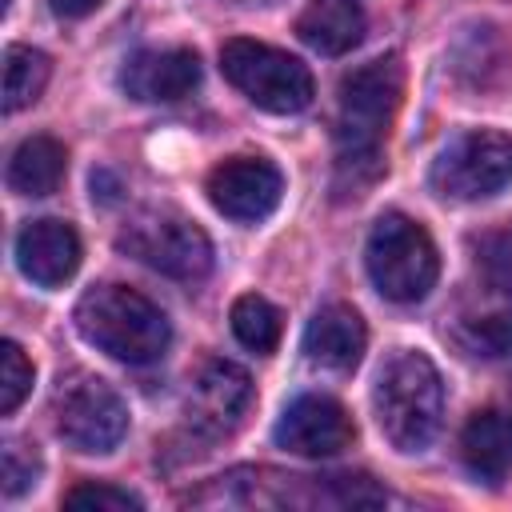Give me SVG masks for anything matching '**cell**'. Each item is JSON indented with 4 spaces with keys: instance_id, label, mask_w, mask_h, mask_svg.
I'll list each match as a JSON object with an SVG mask.
<instances>
[{
    "instance_id": "3",
    "label": "cell",
    "mask_w": 512,
    "mask_h": 512,
    "mask_svg": "<svg viewBox=\"0 0 512 512\" xmlns=\"http://www.w3.org/2000/svg\"><path fill=\"white\" fill-rule=\"evenodd\" d=\"M372 412L384 440L396 452H420L432 444L444 416V384L424 352H392L372 384Z\"/></svg>"
},
{
    "instance_id": "1",
    "label": "cell",
    "mask_w": 512,
    "mask_h": 512,
    "mask_svg": "<svg viewBox=\"0 0 512 512\" xmlns=\"http://www.w3.org/2000/svg\"><path fill=\"white\" fill-rule=\"evenodd\" d=\"M404 96V68L396 56H376L340 80L336 100V180L352 196L380 176V152Z\"/></svg>"
},
{
    "instance_id": "21",
    "label": "cell",
    "mask_w": 512,
    "mask_h": 512,
    "mask_svg": "<svg viewBox=\"0 0 512 512\" xmlns=\"http://www.w3.org/2000/svg\"><path fill=\"white\" fill-rule=\"evenodd\" d=\"M32 388V364L24 356V348L16 340H4L0 344V412L12 416L20 408V400L28 396Z\"/></svg>"
},
{
    "instance_id": "25",
    "label": "cell",
    "mask_w": 512,
    "mask_h": 512,
    "mask_svg": "<svg viewBox=\"0 0 512 512\" xmlns=\"http://www.w3.org/2000/svg\"><path fill=\"white\" fill-rule=\"evenodd\" d=\"M48 4H52L56 16H64V20H80V16L96 12L104 0H48Z\"/></svg>"
},
{
    "instance_id": "4",
    "label": "cell",
    "mask_w": 512,
    "mask_h": 512,
    "mask_svg": "<svg viewBox=\"0 0 512 512\" xmlns=\"http://www.w3.org/2000/svg\"><path fill=\"white\" fill-rule=\"evenodd\" d=\"M364 264L384 300L416 304L440 276V256L424 224L404 212H384L364 244Z\"/></svg>"
},
{
    "instance_id": "14",
    "label": "cell",
    "mask_w": 512,
    "mask_h": 512,
    "mask_svg": "<svg viewBox=\"0 0 512 512\" xmlns=\"http://www.w3.org/2000/svg\"><path fill=\"white\" fill-rule=\"evenodd\" d=\"M368 348V328L352 304H324L304 328V352L312 364L352 372Z\"/></svg>"
},
{
    "instance_id": "12",
    "label": "cell",
    "mask_w": 512,
    "mask_h": 512,
    "mask_svg": "<svg viewBox=\"0 0 512 512\" xmlns=\"http://www.w3.org/2000/svg\"><path fill=\"white\" fill-rule=\"evenodd\" d=\"M16 264L40 288H60L80 268V236L68 220L44 216L16 232Z\"/></svg>"
},
{
    "instance_id": "9",
    "label": "cell",
    "mask_w": 512,
    "mask_h": 512,
    "mask_svg": "<svg viewBox=\"0 0 512 512\" xmlns=\"http://www.w3.org/2000/svg\"><path fill=\"white\" fill-rule=\"evenodd\" d=\"M248 408H252V380H248V372L240 364L220 360V356H208L192 372L184 416H188V428L200 440H224V436H232L244 424Z\"/></svg>"
},
{
    "instance_id": "5",
    "label": "cell",
    "mask_w": 512,
    "mask_h": 512,
    "mask_svg": "<svg viewBox=\"0 0 512 512\" xmlns=\"http://www.w3.org/2000/svg\"><path fill=\"white\" fill-rule=\"evenodd\" d=\"M116 248L180 284H196L212 268V240L204 236L200 224H192L188 216H180L172 208L136 212L120 228Z\"/></svg>"
},
{
    "instance_id": "16",
    "label": "cell",
    "mask_w": 512,
    "mask_h": 512,
    "mask_svg": "<svg viewBox=\"0 0 512 512\" xmlns=\"http://www.w3.org/2000/svg\"><path fill=\"white\" fill-rule=\"evenodd\" d=\"M452 340L468 352V356H508L512 352V300L504 296V288L492 284L488 300L464 304L452 320Z\"/></svg>"
},
{
    "instance_id": "17",
    "label": "cell",
    "mask_w": 512,
    "mask_h": 512,
    "mask_svg": "<svg viewBox=\"0 0 512 512\" xmlns=\"http://www.w3.org/2000/svg\"><path fill=\"white\" fill-rule=\"evenodd\" d=\"M296 36L320 56H344L364 36L360 0H308L296 16Z\"/></svg>"
},
{
    "instance_id": "18",
    "label": "cell",
    "mask_w": 512,
    "mask_h": 512,
    "mask_svg": "<svg viewBox=\"0 0 512 512\" xmlns=\"http://www.w3.org/2000/svg\"><path fill=\"white\" fill-rule=\"evenodd\" d=\"M68 152L56 136H28L8 160V188L16 196H52L64 180Z\"/></svg>"
},
{
    "instance_id": "24",
    "label": "cell",
    "mask_w": 512,
    "mask_h": 512,
    "mask_svg": "<svg viewBox=\"0 0 512 512\" xmlns=\"http://www.w3.org/2000/svg\"><path fill=\"white\" fill-rule=\"evenodd\" d=\"M40 476V456L32 444L24 440H8L4 444V496L16 500L20 492H28Z\"/></svg>"
},
{
    "instance_id": "2",
    "label": "cell",
    "mask_w": 512,
    "mask_h": 512,
    "mask_svg": "<svg viewBox=\"0 0 512 512\" xmlns=\"http://www.w3.org/2000/svg\"><path fill=\"white\" fill-rule=\"evenodd\" d=\"M76 332L124 364H156L172 344V324L160 304L128 284L88 288L76 304Z\"/></svg>"
},
{
    "instance_id": "8",
    "label": "cell",
    "mask_w": 512,
    "mask_h": 512,
    "mask_svg": "<svg viewBox=\"0 0 512 512\" xmlns=\"http://www.w3.org/2000/svg\"><path fill=\"white\" fill-rule=\"evenodd\" d=\"M428 180L444 200H488L512 184V140L488 128L464 132L436 156Z\"/></svg>"
},
{
    "instance_id": "20",
    "label": "cell",
    "mask_w": 512,
    "mask_h": 512,
    "mask_svg": "<svg viewBox=\"0 0 512 512\" xmlns=\"http://www.w3.org/2000/svg\"><path fill=\"white\" fill-rule=\"evenodd\" d=\"M232 332H236V340H240L248 352L268 356V352H276V344H280V312H276L264 296L248 292V296H240V300L232 304Z\"/></svg>"
},
{
    "instance_id": "10",
    "label": "cell",
    "mask_w": 512,
    "mask_h": 512,
    "mask_svg": "<svg viewBox=\"0 0 512 512\" xmlns=\"http://www.w3.org/2000/svg\"><path fill=\"white\" fill-rule=\"evenodd\" d=\"M284 176L264 156H232L208 172V200L216 212L240 224H256L276 212Z\"/></svg>"
},
{
    "instance_id": "23",
    "label": "cell",
    "mask_w": 512,
    "mask_h": 512,
    "mask_svg": "<svg viewBox=\"0 0 512 512\" xmlns=\"http://www.w3.org/2000/svg\"><path fill=\"white\" fill-rule=\"evenodd\" d=\"M476 264L484 268L488 284L512 292V228L484 232V236L476 240Z\"/></svg>"
},
{
    "instance_id": "6",
    "label": "cell",
    "mask_w": 512,
    "mask_h": 512,
    "mask_svg": "<svg viewBox=\"0 0 512 512\" xmlns=\"http://www.w3.org/2000/svg\"><path fill=\"white\" fill-rule=\"evenodd\" d=\"M220 68L232 80V88H240L264 112L288 116V112L308 108L316 96L308 64H300L296 56H288L272 44H260V40H244V36L228 40L220 48Z\"/></svg>"
},
{
    "instance_id": "19",
    "label": "cell",
    "mask_w": 512,
    "mask_h": 512,
    "mask_svg": "<svg viewBox=\"0 0 512 512\" xmlns=\"http://www.w3.org/2000/svg\"><path fill=\"white\" fill-rule=\"evenodd\" d=\"M48 76H52V60L40 48L8 44L4 48V112H20L36 104Z\"/></svg>"
},
{
    "instance_id": "15",
    "label": "cell",
    "mask_w": 512,
    "mask_h": 512,
    "mask_svg": "<svg viewBox=\"0 0 512 512\" xmlns=\"http://www.w3.org/2000/svg\"><path fill=\"white\" fill-rule=\"evenodd\" d=\"M460 456L484 484H500L512 468V404L476 408L460 432Z\"/></svg>"
},
{
    "instance_id": "22",
    "label": "cell",
    "mask_w": 512,
    "mask_h": 512,
    "mask_svg": "<svg viewBox=\"0 0 512 512\" xmlns=\"http://www.w3.org/2000/svg\"><path fill=\"white\" fill-rule=\"evenodd\" d=\"M64 508H76V512H140L144 500L132 496L128 488H116V484H96V480H84L76 484L72 492H64Z\"/></svg>"
},
{
    "instance_id": "7",
    "label": "cell",
    "mask_w": 512,
    "mask_h": 512,
    "mask_svg": "<svg viewBox=\"0 0 512 512\" xmlns=\"http://www.w3.org/2000/svg\"><path fill=\"white\" fill-rule=\"evenodd\" d=\"M52 416L64 444H72L84 456L112 452L128 432V404L108 380L92 372H72L60 380L52 396Z\"/></svg>"
},
{
    "instance_id": "11",
    "label": "cell",
    "mask_w": 512,
    "mask_h": 512,
    "mask_svg": "<svg viewBox=\"0 0 512 512\" xmlns=\"http://www.w3.org/2000/svg\"><path fill=\"white\" fill-rule=\"evenodd\" d=\"M272 436L284 452H296V456H336L352 444L356 424L340 400L304 392L280 412Z\"/></svg>"
},
{
    "instance_id": "13",
    "label": "cell",
    "mask_w": 512,
    "mask_h": 512,
    "mask_svg": "<svg viewBox=\"0 0 512 512\" xmlns=\"http://www.w3.org/2000/svg\"><path fill=\"white\" fill-rule=\"evenodd\" d=\"M120 84L132 100L176 104L200 84V56L192 48H144L128 56Z\"/></svg>"
}]
</instances>
